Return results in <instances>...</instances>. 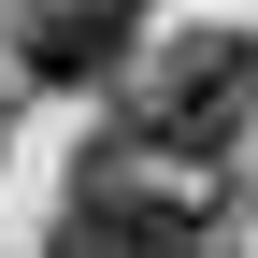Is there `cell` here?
Masks as SVG:
<instances>
[{
    "label": "cell",
    "mask_w": 258,
    "mask_h": 258,
    "mask_svg": "<svg viewBox=\"0 0 258 258\" xmlns=\"http://www.w3.org/2000/svg\"><path fill=\"white\" fill-rule=\"evenodd\" d=\"M129 29H144V0H43L29 15V72L43 86H101L129 57Z\"/></svg>",
    "instance_id": "7a4b0ae2"
},
{
    "label": "cell",
    "mask_w": 258,
    "mask_h": 258,
    "mask_svg": "<svg viewBox=\"0 0 258 258\" xmlns=\"http://www.w3.org/2000/svg\"><path fill=\"white\" fill-rule=\"evenodd\" d=\"M72 258H201V244H186V215L172 201H144V186H86V201H72Z\"/></svg>",
    "instance_id": "3957f363"
},
{
    "label": "cell",
    "mask_w": 258,
    "mask_h": 258,
    "mask_svg": "<svg viewBox=\"0 0 258 258\" xmlns=\"http://www.w3.org/2000/svg\"><path fill=\"white\" fill-rule=\"evenodd\" d=\"M244 101H258V57L230 43V29H201L186 57H158V86H144V144L158 158H230V129H244Z\"/></svg>",
    "instance_id": "6da1fadb"
}]
</instances>
